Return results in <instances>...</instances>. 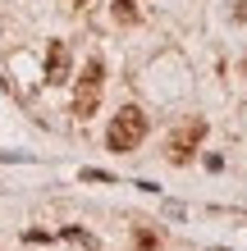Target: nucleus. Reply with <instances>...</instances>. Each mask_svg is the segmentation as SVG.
<instances>
[{"label":"nucleus","mask_w":247,"mask_h":251,"mask_svg":"<svg viewBox=\"0 0 247 251\" xmlns=\"http://www.w3.org/2000/svg\"><path fill=\"white\" fill-rule=\"evenodd\" d=\"M46 82H55V87L69 82V46L64 41H51V50H46Z\"/></svg>","instance_id":"obj_4"},{"label":"nucleus","mask_w":247,"mask_h":251,"mask_svg":"<svg viewBox=\"0 0 247 251\" xmlns=\"http://www.w3.org/2000/svg\"><path fill=\"white\" fill-rule=\"evenodd\" d=\"M101 87H106V64L87 60V69L78 73V87H74V114H78V119H92V114H96Z\"/></svg>","instance_id":"obj_2"},{"label":"nucleus","mask_w":247,"mask_h":251,"mask_svg":"<svg viewBox=\"0 0 247 251\" xmlns=\"http://www.w3.org/2000/svg\"><path fill=\"white\" fill-rule=\"evenodd\" d=\"M114 19L119 23H137V0H114Z\"/></svg>","instance_id":"obj_5"},{"label":"nucleus","mask_w":247,"mask_h":251,"mask_svg":"<svg viewBox=\"0 0 247 251\" xmlns=\"http://www.w3.org/2000/svg\"><path fill=\"white\" fill-rule=\"evenodd\" d=\"M142 137H147V114H142L137 105L119 110V114L110 119V128H106L110 151H133V146H142Z\"/></svg>","instance_id":"obj_1"},{"label":"nucleus","mask_w":247,"mask_h":251,"mask_svg":"<svg viewBox=\"0 0 247 251\" xmlns=\"http://www.w3.org/2000/svg\"><path fill=\"white\" fill-rule=\"evenodd\" d=\"M220 251H224V247H220Z\"/></svg>","instance_id":"obj_7"},{"label":"nucleus","mask_w":247,"mask_h":251,"mask_svg":"<svg viewBox=\"0 0 247 251\" xmlns=\"http://www.w3.org/2000/svg\"><path fill=\"white\" fill-rule=\"evenodd\" d=\"M137 247H142V251H151V247H156V233H142V228H137Z\"/></svg>","instance_id":"obj_6"},{"label":"nucleus","mask_w":247,"mask_h":251,"mask_svg":"<svg viewBox=\"0 0 247 251\" xmlns=\"http://www.w3.org/2000/svg\"><path fill=\"white\" fill-rule=\"evenodd\" d=\"M201 137H206V119H188V124L169 137V146H165V151H169V160H174V165H188Z\"/></svg>","instance_id":"obj_3"}]
</instances>
